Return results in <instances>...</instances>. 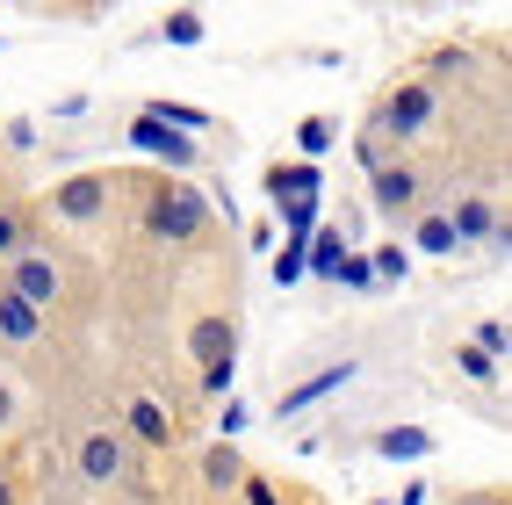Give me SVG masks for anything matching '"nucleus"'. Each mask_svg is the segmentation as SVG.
Wrapping results in <instances>:
<instances>
[{
	"instance_id": "1",
	"label": "nucleus",
	"mask_w": 512,
	"mask_h": 505,
	"mask_svg": "<svg viewBox=\"0 0 512 505\" xmlns=\"http://www.w3.org/2000/svg\"><path fill=\"white\" fill-rule=\"evenodd\" d=\"M210 195L202 188H188V181H166V188H152L145 195V210H138V231L152 246H195L202 231H210Z\"/></svg>"
},
{
	"instance_id": "2",
	"label": "nucleus",
	"mask_w": 512,
	"mask_h": 505,
	"mask_svg": "<svg viewBox=\"0 0 512 505\" xmlns=\"http://www.w3.org/2000/svg\"><path fill=\"white\" fill-rule=\"evenodd\" d=\"M433 109H440V87H426V80H397L383 101H375V116H368L361 138H375V145H412V138H426Z\"/></svg>"
},
{
	"instance_id": "3",
	"label": "nucleus",
	"mask_w": 512,
	"mask_h": 505,
	"mask_svg": "<svg viewBox=\"0 0 512 505\" xmlns=\"http://www.w3.org/2000/svg\"><path fill=\"white\" fill-rule=\"evenodd\" d=\"M0 289H8V296H22L29 311H51V303L65 296V267H58L44 246H22L8 267H0Z\"/></svg>"
},
{
	"instance_id": "4",
	"label": "nucleus",
	"mask_w": 512,
	"mask_h": 505,
	"mask_svg": "<svg viewBox=\"0 0 512 505\" xmlns=\"http://www.w3.org/2000/svg\"><path fill=\"white\" fill-rule=\"evenodd\" d=\"M123 441L130 448H174L181 441V426H174V404H166V397H152V390H138V397H130L123 404Z\"/></svg>"
},
{
	"instance_id": "5",
	"label": "nucleus",
	"mask_w": 512,
	"mask_h": 505,
	"mask_svg": "<svg viewBox=\"0 0 512 505\" xmlns=\"http://www.w3.org/2000/svg\"><path fill=\"white\" fill-rule=\"evenodd\" d=\"M44 210L65 217V224H94L101 210H109V174H94V166H87V174H65V181L44 195Z\"/></svg>"
},
{
	"instance_id": "6",
	"label": "nucleus",
	"mask_w": 512,
	"mask_h": 505,
	"mask_svg": "<svg viewBox=\"0 0 512 505\" xmlns=\"http://www.w3.org/2000/svg\"><path fill=\"white\" fill-rule=\"evenodd\" d=\"M354 376H361V361H354V354H339V361H325L318 376H303L296 390H282V397H275V419H303V412H311V404L339 397V390H347Z\"/></svg>"
},
{
	"instance_id": "7",
	"label": "nucleus",
	"mask_w": 512,
	"mask_h": 505,
	"mask_svg": "<svg viewBox=\"0 0 512 505\" xmlns=\"http://www.w3.org/2000/svg\"><path fill=\"white\" fill-rule=\"evenodd\" d=\"M130 152H152L159 166H174V174H188V166L202 159V145H195V138H181V130H166V123H152L145 109L130 116Z\"/></svg>"
},
{
	"instance_id": "8",
	"label": "nucleus",
	"mask_w": 512,
	"mask_h": 505,
	"mask_svg": "<svg viewBox=\"0 0 512 505\" xmlns=\"http://www.w3.org/2000/svg\"><path fill=\"white\" fill-rule=\"evenodd\" d=\"M419 166L412 159H390V166H375V174H368V195H375V210H383V217H404V210H419Z\"/></svg>"
},
{
	"instance_id": "9",
	"label": "nucleus",
	"mask_w": 512,
	"mask_h": 505,
	"mask_svg": "<svg viewBox=\"0 0 512 505\" xmlns=\"http://www.w3.org/2000/svg\"><path fill=\"white\" fill-rule=\"evenodd\" d=\"M123 433H109V426H94V433H80V448H73V462H80V477L87 484H116L123 477Z\"/></svg>"
},
{
	"instance_id": "10",
	"label": "nucleus",
	"mask_w": 512,
	"mask_h": 505,
	"mask_svg": "<svg viewBox=\"0 0 512 505\" xmlns=\"http://www.w3.org/2000/svg\"><path fill=\"white\" fill-rule=\"evenodd\" d=\"M498 224H505V202H498V195H462L455 210H448V231H455V246H484Z\"/></svg>"
},
{
	"instance_id": "11",
	"label": "nucleus",
	"mask_w": 512,
	"mask_h": 505,
	"mask_svg": "<svg viewBox=\"0 0 512 505\" xmlns=\"http://www.w3.org/2000/svg\"><path fill=\"white\" fill-rule=\"evenodd\" d=\"M188 354H195V368L231 361V354H238V318H195V332H188Z\"/></svg>"
},
{
	"instance_id": "12",
	"label": "nucleus",
	"mask_w": 512,
	"mask_h": 505,
	"mask_svg": "<svg viewBox=\"0 0 512 505\" xmlns=\"http://www.w3.org/2000/svg\"><path fill=\"white\" fill-rule=\"evenodd\" d=\"M44 340V311H29L22 296L0 289V347H37Z\"/></svg>"
},
{
	"instance_id": "13",
	"label": "nucleus",
	"mask_w": 512,
	"mask_h": 505,
	"mask_svg": "<svg viewBox=\"0 0 512 505\" xmlns=\"http://www.w3.org/2000/svg\"><path fill=\"white\" fill-rule=\"evenodd\" d=\"M152 37L159 44H174V51H195V44H210V15H195V8H166L152 22Z\"/></svg>"
},
{
	"instance_id": "14",
	"label": "nucleus",
	"mask_w": 512,
	"mask_h": 505,
	"mask_svg": "<svg viewBox=\"0 0 512 505\" xmlns=\"http://www.w3.org/2000/svg\"><path fill=\"white\" fill-rule=\"evenodd\" d=\"M267 195L275 202H303V195H325V166H267Z\"/></svg>"
},
{
	"instance_id": "15",
	"label": "nucleus",
	"mask_w": 512,
	"mask_h": 505,
	"mask_svg": "<svg viewBox=\"0 0 512 505\" xmlns=\"http://www.w3.org/2000/svg\"><path fill=\"white\" fill-rule=\"evenodd\" d=\"M375 455H383V462H426L433 433L426 426H383V433H375Z\"/></svg>"
},
{
	"instance_id": "16",
	"label": "nucleus",
	"mask_w": 512,
	"mask_h": 505,
	"mask_svg": "<svg viewBox=\"0 0 512 505\" xmlns=\"http://www.w3.org/2000/svg\"><path fill=\"white\" fill-rule=\"evenodd\" d=\"M404 253H426V260H448V253H462L455 246V231H448V210H419V224H412V246Z\"/></svg>"
},
{
	"instance_id": "17",
	"label": "nucleus",
	"mask_w": 512,
	"mask_h": 505,
	"mask_svg": "<svg viewBox=\"0 0 512 505\" xmlns=\"http://www.w3.org/2000/svg\"><path fill=\"white\" fill-rule=\"evenodd\" d=\"M339 260H347V239H339L332 224H318L311 239H303V275H325V282H332V275H339Z\"/></svg>"
},
{
	"instance_id": "18",
	"label": "nucleus",
	"mask_w": 512,
	"mask_h": 505,
	"mask_svg": "<svg viewBox=\"0 0 512 505\" xmlns=\"http://www.w3.org/2000/svg\"><path fill=\"white\" fill-rule=\"evenodd\" d=\"M332 145H339V123H332V116H303V123H296V152H303V166H325Z\"/></svg>"
},
{
	"instance_id": "19",
	"label": "nucleus",
	"mask_w": 512,
	"mask_h": 505,
	"mask_svg": "<svg viewBox=\"0 0 512 505\" xmlns=\"http://www.w3.org/2000/svg\"><path fill=\"white\" fill-rule=\"evenodd\" d=\"M238 477H246L238 448L231 441H210V455H202V484H210V491H238Z\"/></svg>"
},
{
	"instance_id": "20",
	"label": "nucleus",
	"mask_w": 512,
	"mask_h": 505,
	"mask_svg": "<svg viewBox=\"0 0 512 505\" xmlns=\"http://www.w3.org/2000/svg\"><path fill=\"white\" fill-rule=\"evenodd\" d=\"M318 210H325V195H303V202H282V224H289V246H303V239H311V231H318Z\"/></svg>"
},
{
	"instance_id": "21",
	"label": "nucleus",
	"mask_w": 512,
	"mask_h": 505,
	"mask_svg": "<svg viewBox=\"0 0 512 505\" xmlns=\"http://www.w3.org/2000/svg\"><path fill=\"white\" fill-rule=\"evenodd\" d=\"M476 354H491L498 368H505V354H512V332H505V318H476V340H469Z\"/></svg>"
},
{
	"instance_id": "22",
	"label": "nucleus",
	"mask_w": 512,
	"mask_h": 505,
	"mask_svg": "<svg viewBox=\"0 0 512 505\" xmlns=\"http://www.w3.org/2000/svg\"><path fill=\"white\" fill-rule=\"evenodd\" d=\"M238 505H289V491L275 477H260V469H246V477H238Z\"/></svg>"
},
{
	"instance_id": "23",
	"label": "nucleus",
	"mask_w": 512,
	"mask_h": 505,
	"mask_svg": "<svg viewBox=\"0 0 512 505\" xmlns=\"http://www.w3.org/2000/svg\"><path fill=\"white\" fill-rule=\"evenodd\" d=\"M404 267H412V253H404V246H375V253H368V275L383 282V289L404 282Z\"/></svg>"
},
{
	"instance_id": "24",
	"label": "nucleus",
	"mask_w": 512,
	"mask_h": 505,
	"mask_svg": "<svg viewBox=\"0 0 512 505\" xmlns=\"http://www.w3.org/2000/svg\"><path fill=\"white\" fill-rule=\"evenodd\" d=\"M22 253V210H15V202H0V267H8Z\"/></svg>"
},
{
	"instance_id": "25",
	"label": "nucleus",
	"mask_w": 512,
	"mask_h": 505,
	"mask_svg": "<svg viewBox=\"0 0 512 505\" xmlns=\"http://www.w3.org/2000/svg\"><path fill=\"white\" fill-rule=\"evenodd\" d=\"M231 383H238V354H231V361H210V368H202V397H231Z\"/></svg>"
},
{
	"instance_id": "26",
	"label": "nucleus",
	"mask_w": 512,
	"mask_h": 505,
	"mask_svg": "<svg viewBox=\"0 0 512 505\" xmlns=\"http://www.w3.org/2000/svg\"><path fill=\"white\" fill-rule=\"evenodd\" d=\"M332 282H339V289H375V275H368V253H347Z\"/></svg>"
},
{
	"instance_id": "27",
	"label": "nucleus",
	"mask_w": 512,
	"mask_h": 505,
	"mask_svg": "<svg viewBox=\"0 0 512 505\" xmlns=\"http://www.w3.org/2000/svg\"><path fill=\"white\" fill-rule=\"evenodd\" d=\"M455 361H462V376H469V383H498V361H491V354H476V347H462Z\"/></svg>"
},
{
	"instance_id": "28",
	"label": "nucleus",
	"mask_w": 512,
	"mask_h": 505,
	"mask_svg": "<svg viewBox=\"0 0 512 505\" xmlns=\"http://www.w3.org/2000/svg\"><path fill=\"white\" fill-rule=\"evenodd\" d=\"M275 282H282V289L303 282V246H282V253H275Z\"/></svg>"
},
{
	"instance_id": "29",
	"label": "nucleus",
	"mask_w": 512,
	"mask_h": 505,
	"mask_svg": "<svg viewBox=\"0 0 512 505\" xmlns=\"http://www.w3.org/2000/svg\"><path fill=\"white\" fill-rule=\"evenodd\" d=\"M246 426H253V412H246V404L231 397V404H224V419H217V441H238V433H246Z\"/></svg>"
},
{
	"instance_id": "30",
	"label": "nucleus",
	"mask_w": 512,
	"mask_h": 505,
	"mask_svg": "<svg viewBox=\"0 0 512 505\" xmlns=\"http://www.w3.org/2000/svg\"><path fill=\"white\" fill-rule=\"evenodd\" d=\"M0 138H8L15 152H29V145H37V123H29V116H8V130H0Z\"/></svg>"
},
{
	"instance_id": "31",
	"label": "nucleus",
	"mask_w": 512,
	"mask_h": 505,
	"mask_svg": "<svg viewBox=\"0 0 512 505\" xmlns=\"http://www.w3.org/2000/svg\"><path fill=\"white\" fill-rule=\"evenodd\" d=\"M484 246H491V260L505 267V260H512V224H498V231H491V239H484Z\"/></svg>"
},
{
	"instance_id": "32",
	"label": "nucleus",
	"mask_w": 512,
	"mask_h": 505,
	"mask_svg": "<svg viewBox=\"0 0 512 505\" xmlns=\"http://www.w3.org/2000/svg\"><path fill=\"white\" fill-rule=\"evenodd\" d=\"M8 426H15V383L0 376V433H8Z\"/></svg>"
},
{
	"instance_id": "33",
	"label": "nucleus",
	"mask_w": 512,
	"mask_h": 505,
	"mask_svg": "<svg viewBox=\"0 0 512 505\" xmlns=\"http://www.w3.org/2000/svg\"><path fill=\"white\" fill-rule=\"evenodd\" d=\"M426 498H433L426 484H404V491H397V505H426Z\"/></svg>"
},
{
	"instance_id": "34",
	"label": "nucleus",
	"mask_w": 512,
	"mask_h": 505,
	"mask_svg": "<svg viewBox=\"0 0 512 505\" xmlns=\"http://www.w3.org/2000/svg\"><path fill=\"white\" fill-rule=\"evenodd\" d=\"M462 505H505V491H476V498H462Z\"/></svg>"
},
{
	"instance_id": "35",
	"label": "nucleus",
	"mask_w": 512,
	"mask_h": 505,
	"mask_svg": "<svg viewBox=\"0 0 512 505\" xmlns=\"http://www.w3.org/2000/svg\"><path fill=\"white\" fill-rule=\"evenodd\" d=\"M0 505H15V491H8V484H0Z\"/></svg>"
}]
</instances>
